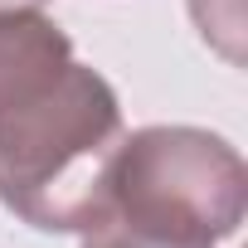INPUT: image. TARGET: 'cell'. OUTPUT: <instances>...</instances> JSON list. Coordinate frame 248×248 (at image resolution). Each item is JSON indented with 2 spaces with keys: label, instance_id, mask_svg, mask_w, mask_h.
Masks as SVG:
<instances>
[{
  "label": "cell",
  "instance_id": "cell-1",
  "mask_svg": "<svg viewBox=\"0 0 248 248\" xmlns=\"http://www.w3.org/2000/svg\"><path fill=\"white\" fill-rule=\"evenodd\" d=\"M122 102L88 63L0 102V204L39 233H88L112 200Z\"/></svg>",
  "mask_w": 248,
  "mask_h": 248
},
{
  "label": "cell",
  "instance_id": "cell-4",
  "mask_svg": "<svg viewBox=\"0 0 248 248\" xmlns=\"http://www.w3.org/2000/svg\"><path fill=\"white\" fill-rule=\"evenodd\" d=\"M190 15H195L200 34H204L229 63H243V49H238V34H243V5H238V0H190Z\"/></svg>",
  "mask_w": 248,
  "mask_h": 248
},
{
  "label": "cell",
  "instance_id": "cell-3",
  "mask_svg": "<svg viewBox=\"0 0 248 248\" xmlns=\"http://www.w3.org/2000/svg\"><path fill=\"white\" fill-rule=\"evenodd\" d=\"M68 59H73V44L44 10L0 15V102L59 73Z\"/></svg>",
  "mask_w": 248,
  "mask_h": 248
},
{
  "label": "cell",
  "instance_id": "cell-6",
  "mask_svg": "<svg viewBox=\"0 0 248 248\" xmlns=\"http://www.w3.org/2000/svg\"><path fill=\"white\" fill-rule=\"evenodd\" d=\"M15 10H44V0H0V15H15Z\"/></svg>",
  "mask_w": 248,
  "mask_h": 248
},
{
  "label": "cell",
  "instance_id": "cell-2",
  "mask_svg": "<svg viewBox=\"0 0 248 248\" xmlns=\"http://www.w3.org/2000/svg\"><path fill=\"white\" fill-rule=\"evenodd\" d=\"M243 214L248 170L224 137L204 127H141L122 137L102 219L180 248H214L238 233Z\"/></svg>",
  "mask_w": 248,
  "mask_h": 248
},
{
  "label": "cell",
  "instance_id": "cell-5",
  "mask_svg": "<svg viewBox=\"0 0 248 248\" xmlns=\"http://www.w3.org/2000/svg\"><path fill=\"white\" fill-rule=\"evenodd\" d=\"M83 248H180V243L137 233V229H127V224H117V219H97V224L83 233Z\"/></svg>",
  "mask_w": 248,
  "mask_h": 248
}]
</instances>
